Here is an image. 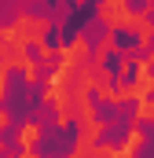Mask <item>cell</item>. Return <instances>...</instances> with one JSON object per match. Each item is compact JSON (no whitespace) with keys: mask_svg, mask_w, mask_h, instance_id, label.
<instances>
[{"mask_svg":"<svg viewBox=\"0 0 154 158\" xmlns=\"http://www.w3.org/2000/svg\"><path fill=\"white\" fill-rule=\"evenodd\" d=\"M44 30H51V22H48L44 15L18 11V19H15V26L7 30V37H11V40H18V44L26 48V40H40V37H44Z\"/></svg>","mask_w":154,"mask_h":158,"instance_id":"cell-1","label":"cell"},{"mask_svg":"<svg viewBox=\"0 0 154 158\" xmlns=\"http://www.w3.org/2000/svg\"><path fill=\"white\" fill-rule=\"evenodd\" d=\"M99 19L107 22V30H125V26H132L136 11L128 4H99Z\"/></svg>","mask_w":154,"mask_h":158,"instance_id":"cell-2","label":"cell"},{"mask_svg":"<svg viewBox=\"0 0 154 158\" xmlns=\"http://www.w3.org/2000/svg\"><path fill=\"white\" fill-rule=\"evenodd\" d=\"M114 48H117V37H114V33H107V37L95 44V55H92V63H95V66H103V63H107V55H110Z\"/></svg>","mask_w":154,"mask_h":158,"instance_id":"cell-3","label":"cell"},{"mask_svg":"<svg viewBox=\"0 0 154 158\" xmlns=\"http://www.w3.org/2000/svg\"><path fill=\"white\" fill-rule=\"evenodd\" d=\"M136 118H143V121H151V125H154V99H143V103H140Z\"/></svg>","mask_w":154,"mask_h":158,"instance_id":"cell-4","label":"cell"},{"mask_svg":"<svg viewBox=\"0 0 154 158\" xmlns=\"http://www.w3.org/2000/svg\"><path fill=\"white\" fill-rule=\"evenodd\" d=\"M147 11H151V15H154V4H147Z\"/></svg>","mask_w":154,"mask_h":158,"instance_id":"cell-5","label":"cell"}]
</instances>
